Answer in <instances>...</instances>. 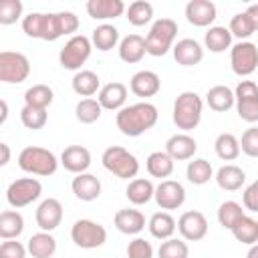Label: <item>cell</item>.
Segmentation results:
<instances>
[{"label": "cell", "mask_w": 258, "mask_h": 258, "mask_svg": "<svg viewBox=\"0 0 258 258\" xmlns=\"http://www.w3.org/2000/svg\"><path fill=\"white\" fill-rule=\"evenodd\" d=\"M22 30L30 38H40L54 42L60 36H75L79 30V16L71 10L54 12V14H42V12H30L22 18Z\"/></svg>", "instance_id": "1"}, {"label": "cell", "mask_w": 258, "mask_h": 258, "mask_svg": "<svg viewBox=\"0 0 258 258\" xmlns=\"http://www.w3.org/2000/svg\"><path fill=\"white\" fill-rule=\"evenodd\" d=\"M157 119H159L157 107L153 103H147V101L125 105L115 115L117 129L125 137H139V135L147 133L149 129H153V125L157 123Z\"/></svg>", "instance_id": "2"}, {"label": "cell", "mask_w": 258, "mask_h": 258, "mask_svg": "<svg viewBox=\"0 0 258 258\" xmlns=\"http://www.w3.org/2000/svg\"><path fill=\"white\" fill-rule=\"evenodd\" d=\"M58 163L60 159H56V155L46 147L28 145L18 153V167L30 175H38V177L54 175L58 169Z\"/></svg>", "instance_id": "3"}, {"label": "cell", "mask_w": 258, "mask_h": 258, "mask_svg": "<svg viewBox=\"0 0 258 258\" xmlns=\"http://www.w3.org/2000/svg\"><path fill=\"white\" fill-rule=\"evenodd\" d=\"M202 113H204V101L196 91H183L173 101L171 117H173L175 127L181 129L183 133H187L200 125Z\"/></svg>", "instance_id": "4"}, {"label": "cell", "mask_w": 258, "mask_h": 258, "mask_svg": "<svg viewBox=\"0 0 258 258\" xmlns=\"http://www.w3.org/2000/svg\"><path fill=\"white\" fill-rule=\"evenodd\" d=\"M101 163L107 171L117 175L119 179H135L139 173V159L121 145H111L103 151Z\"/></svg>", "instance_id": "5"}, {"label": "cell", "mask_w": 258, "mask_h": 258, "mask_svg": "<svg viewBox=\"0 0 258 258\" xmlns=\"http://www.w3.org/2000/svg\"><path fill=\"white\" fill-rule=\"evenodd\" d=\"M175 36H177V22L171 18H157L145 36L147 54H151V56L167 54L173 48Z\"/></svg>", "instance_id": "6"}, {"label": "cell", "mask_w": 258, "mask_h": 258, "mask_svg": "<svg viewBox=\"0 0 258 258\" xmlns=\"http://www.w3.org/2000/svg\"><path fill=\"white\" fill-rule=\"evenodd\" d=\"M91 50H93L91 38L85 36V34H75V36H71V38L64 42V46L60 48V52H58V62H60L62 69H67V71H77V73H79L81 67L89 60Z\"/></svg>", "instance_id": "7"}, {"label": "cell", "mask_w": 258, "mask_h": 258, "mask_svg": "<svg viewBox=\"0 0 258 258\" xmlns=\"http://www.w3.org/2000/svg\"><path fill=\"white\" fill-rule=\"evenodd\" d=\"M71 240L83 250H95L107 242V230L95 220L81 218L71 226Z\"/></svg>", "instance_id": "8"}, {"label": "cell", "mask_w": 258, "mask_h": 258, "mask_svg": "<svg viewBox=\"0 0 258 258\" xmlns=\"http://www.w3.org/2000/svg\"><path fill=\"white\" fill-rule=\"evenodd\" d=\"M30 75V60L18 50L0 52V81L6 85H18Z\"/></svg>", "instance_id": "9"}, {"label": "cell", "mask_w": 258, "mask_h": 258, "mask_svg": "<svg viewBox=\"0 0 258 258\" xmlns=\"http://www.w3.org/2000/svg\"><path fill=\"white\" fill-rule=\"evenodd\" d=\"M40 194H42V183L36 177H20L6 187V202L10 208L18 210L36 202Z\"/></svg>", "instance_id": "10"}, {"label": "cell", "mask_w": 258, "mask_h": 258, "mask_svg": "<svg viewBox=\"0 0 258 258\" xmlns=\"http://www.w3.org/2000/svg\"><path fill=\"white\" fill-rule=\"evenodd\" d=\"M236 113L246 123H258V85L254 81H240L234 89Z\"/></svg>", "instance_id": "11"}, {"label": "cell", "mask_w": 258, "mask_h": 258, "mask_svg": "<svg viewBox=\"0 0 258 258\" xmlns=\"http://www.w3.org/2000/svg\"><path fill=\"white\" fill-rule=\"evenodd\" d=\"M230 67L238 77H250L258 67V46L250 40H240L230 48Z\"/></svg>", "instance_id": "12"}, {"label": "cell", "mask_w": 258, "mask_h": 258, "mask_svg": "<svg viewBox=\"0 0 258 258\" xmlns=\"http://www.w3.org/2000/svg\"><path fill=\"white\" fill-rule=\"evenodd\" d=\"M177 232L185 242H200L208 234V220L198 210H187L177 220Z\"/></svg>", "instance_id": "13"}, {"label": "cell", "mask_w": 258, "mask_h": 258, "mask_svg": "<svg viewBox=\"0 0 258 258\" xmlns=\"http://www.w3.org/2000/svg\"><path fill=\"white\" fill-rule=\"evenodd\" d=\"M155 204L161 210H177L185 202V187L175 179H163L159 185H155Z\"/></svg>", "instance_id": "14"}, {"label": "cell", "mask_w": 258, "mask_h": 258, "mask_svg": "<svg viewBox=\"0 0 258 258\" xmlns=\"http://www.w3.org/2000/svg\"><path fill=\"white\" fill-rule=\"evenodd\" d=\"M36 226L42 232H52L60 226L62 222V204L56 198H46L38 204L36 214H34Z\"/></svg>", "instance_id": "15"}, {"label": "cell", "mask_w": 258, "mask_h": 258, "mask_svg": "<svg viewBox=\"0 0 258 258\" xmlns=\"http://www.w3.org/2000/svg\"><path fill=\"white\" fill-rule=\"evenodd\" d=\"M218 16V8L210 0H189L185 4V20L198 28L212 26Z\"/></svg>", "instance_id": "16"}, {"label": "cell", "mask_w": 258, "mask_h": 258, "mask_svg": "<svg viewBox=\"0 0 258 258\" xmlns=\"http://www.w3.org/2000/svg\"><path fill=\"white\" fill-rule=\"evenodd\" d=\"M127 95H129V89L123 83L113 81L101 87V91L97 93V101L107 111H121L127 103Z\"/></svg>", "instance_id": "17"}, {"label": "cell", "mask_w": 258, "mask_h": 258, "mask_svg": "<svg viewBox=\"0 0 258 258\" xmlns=\"http://www.w3.org/2000/svg\"><path fill=\"white\" fill-rule=\"evenodd\" d=\"M198 151V143L191 135L187 133H175L165 141V153L173 159V161H187L194 159Z\"/></svg>", "instance_id": "18"}, {"label": "cell", "mask_w": 258, "mask_h": 258, "mask_svg": "<svg viewBox=\"0 0 258 258\" xmlns=\"http://www.w3.org/2000/svg\"><path fill=\"white\" fill-rule=\"evenodd\" d=\"M173 58L181 67H196L204 58V46L196 38H181L171 48Z\"/></svg>", "instance_id": "19"}, {"label": "cell", "mask_w": 258, "mask_h": 258, "mask_svg": "<svg viewBox=\"0 0 258 258\" xmlns=\"http://www.w3.org/2000/svg\"><path fill=\"white\" fill-rule=\"evenodd\" d=\"M60 165L75 175L85 173L91 167V151L83 145H69L60 153Z\"/></svg>", "instance_id": "20"}, {"label": "cell", "mask_w": 258, "mask_h": 258, "mask_svg": "<svg viewBox=\"0 0 258 258\" xmlns=\"http://www.w3.org/2000/svg\"><path fill=\"white\" fill-rule=\"evenodd\" d=\"M159 89H161V79L153 71H137L129 81V91L141 99L157 95Z\"/></svg>", "instance_id": "21"}, {"label": "cell", "mask_w": 258, "mask_h": 258, "mask_svg": "<svg viewBox=\"0 0 258 258\" xmlns=\"http://www.w3.org/2000/svg\"><path fill=\"white\" fill-rule=\"evenodd\" d=\"M113 224H115V228L121 234L137 236L139 232L145 230V216L139 210H135V208H123V210H117L115 212Z\"/></svg>", "instance_id": "22"}, {"label": "cell", "mask_w": 258, "mask_h": 258, "mask_svg": "<svg viewBox=\"0 0 258 258\" xmlns=\"http://www.w3.org/2000/svg\"><path fill=\"white\" fill-rule=\"evenodd\" d=\"M71 189L81 202H95L101 196V179L93 173H79L71 181Z\"/></svg>", "instance_id": "23"}, {"label": "cell", "mask_w": 258, "mask_h": 258, "mask_svg": "<svg viewBox=\"0 0 258 258\" xmlns=\"http://www.w3.org/2000/svg\"><path fill=\"white\" fill-rule=\"evenodd\" d=\"M119 58L127 64H135V62H141L143 56L147 54V48H145V38L141 34H127L121 38L119 46Z\"/></svg>", "instance_id": "24"}, {"label": "cell", "mask_w": 258, "mask_h": 258, "mask_svg": "<svg viewBox=\"0 0 258 258\" xmlns=\"http://www.w3.org/2000/svg\"><path fill=\"white\" fill-rule=\"evenodd\" d=\"M85 8L95 20H115L127 10L123 0H89Z\"/></svg>", "instance_id": "25"}, {"label": "cell", "mask_w": 258, "mask_h": 258, "mask_svg": "<svg viewBox=\"0 0 258 258\" xmlns=\"http://www.w3.org/2000/svg\"><path fill=\"white\" fill-rule=\"evenodd\" d=\"M214 179H216V183H218L220 189H224V191H236V189H240L244 185L246 173H244L242 167H238L234 163H226V165H222L216 171Z\"/></svg>", "instance_id": "26"}, {"label": "cell", "mask_w": 258, "mask_h": 258, "mask_svg": "<svg viewBox=\"0 0 258 258\" xmlns=\"http://www.w3.org/2000/svg\"><path fill=\"white\" fill-rule=\"evenodd\" d=\"M71 87L73 91L79 95V97H85V99H91L95 93L101 91V79L95 71H89V69H81L79 73H75L73 81H71Z\"/></svg>", "instance_id": "27"}, {"label": "cell", "mask_w": 258, "mask_h": 258, "mask_svg": "<svg viewBox=\"0 0 258 258\" xmlns=\"http://www.w3.org/2000/svg\"><path fill=\"white\" fill-rule=\"evenodd\" d=\"M206 103L212 111L216 113H226L236 105V97L234 91L226 85H214L212 89H208L206 93Z\"/></svg>", "instance_id": "28"}, {"label": "cell", "mask_w": 258, "mask_h": 258, "mask_svg": "<svg viewBox=\"0 0 258 258\" xmlns=\"http://www.w3.org/2000/svg\"><path fill=\"white\" fill-rule=\"evenodd\" d=\"M147 228H149V234L157 240H169L173 238L175 230H177V222L173 220V216L169 212H155L149 222H147Z\"/></svg>", "instance_id": "29"}, {"label": "cell", "mask_w": 258, "mask_h": 258, "mask_svg": "<svg viewBox=\"0 0 258 258\" xmlns=\"http://www.w3.org/2000/svg\"><path fill=\"white\" fill-rule=\"evenodd\" d=\"M125 196L127 200L133 204V206H143V204H149L155 196V185L151 183V179H145V177H135L127 183L125 187Z\"/></svg>", "instance_id": "30"}, {"label": "cell", "mask_w": 258, "mask_h": 258, "mask_svg": "<svg viewBox=\"0 0 258 258\" xmlns=\"http://www.w3.org/2000/svg\"><path fill=\"white\" fill-rule=\"evenodd\" d=\"M28 254L32 258H52L56 252V240L50 232H36L28 238Z\"/></svg>", "instance_id": "31"}, {"label": "cell", "mask_w": 258, "mask_h": 258, "mask_svg": "<svg viewBox=\"0 0 258 258\" xmlns=\"http://www.w3.org/2000/svg\"><path fill=\"white\" fill-rule=\"evenodd\" d=\"M91 42H93V46H95L97 50L109 52V50H113L115 46H119V42H121V38H119V28L113 26V24L103 22V24H99V26L93 30Z\"/></svg>", "instance_id": "32"}, {"label": "cell", "mask_w": 258, "mask_h": 258, "mask_svg": "<svg viewBox=\"0 0 258 258\" xmlns=\"http://www.w3.org/2000/svg\"><path fill=\"white\" fill-rule=\"evenodd\" d=\"M232 32L226 26H210L204 34V46L210 52H224L228 48H232Z\"/></svg>", "instance_id": "33"}, {"label": "cell", "mask_w": 258, "mask_h": 258, "mask_svg": "<svg viewBox=\"0 0 258 258\" xmlns=\"http://www.w3.org/2000/svg\"><path fill=\"white\" fill-rule=\"evenodd\" d=\"M24 232V218L18 210H4L0 214V238L16 240Z\"/></svg>", "instance_id": "34"}, {"label": "cell", "mask_w": 258, "mask_h": 258, "mask_svg": "<svg viewBox=\"0 0 258 258\" xmlns=\"http://www.w3.org/2000/svg\"><path fill=\"white\" fill-rule=\"evenodd\" d=\"M145 169L151 177H159L163 181L173 173V159L165 151H153L145 159Z\"/></svg>", "instance_id": "35"}, {"label": "cell", "mask_w": 258, "mask_h": 258, "mask_svg": "<svg viewBox=\"0 0 258 258\" xmlns=\"http://www.w3.org/2000/svg\"><path fill=\"white\" fill-rule=\"evenodd\" d=\"M54 101V91L48 85H32L24 91V105L36 107V109H48Z\"/></svg>", "instance_id": "36"}, {"label": "cell", "mask_w": 258, "mask_h": 258, "mask_svg": "<svg viewBox=\"0 0 258 258\" xmlns=\"http://www.w3.org/2000/svg\"><path fill=\"white\" fill-rule=\"evenodd\" d=\"M214 149H216V155L222 159V161H234L238 159L240 155V139L234 135V133H220L214 141Z\"/></svg>", "instance_id": "37"}, {"label": "cell", "mask_w": 258, "mask_h": 258, "mask_svg": "<svg viewBox=\"0 0 258 258\" xmlns=\"http://www.w3.org/2000/svg\"><path fill=\"white\" fill-rule=\"evenodd\" d=\"M185 177L189 183L194 185H204L208 183L212 177H214V169H212V163L204 157H196L191 161H187V167H185Z\"/></svg>", "instance_id": "38"}, {"label": "cell", "mask_w": 258, "mask_h": 258, "mask_svg": "<svg viewBox=\"0 0 258 258\" xmlns=\"http://www.w3.org/2000/svg\"><path fill=\"white\" fill-rule=\"evenodd\" d=\"M230 232L238 242H242L246 246H252V244L258 242V220H254L250 216H244V218L238 220V224Z\"/></svg>", "instance_id": "39"}, {"label": "cell", "mask_w": 258, "mask_h": 258, "mask_svg": "<svg viewBox=\"0 0 258 258\" xmlns=\"http://www.w3.org/2000/svg\"><path fill=\"white\" fill-rule=\"evenodd\" d=\"M125 16H127L129 24H133V26H145L153 18V4L147 2V0H135V2H131L127 6Z\"/></svg>", "instance_id": "40"}, {"label": "cell", "mask_w": 258, "mask_h": 258, "mask_svg": "<svg viewBox=\"0 0 258 258\" xmlns=\"http://www.w3.org/2000/svg\"><path fill=\"white\" fill-rule=\"evenodd\" d=\"M244 216L246 214H244L242 206L238 202H234V200H226V202H222L218 206V222L226 230H232L238 224V220L244 218Z\"/></svg>", "instance_id": "41"}, {"label": "cell", "mask_w": 258, "mask_h": 258, "mask_svg": "<svg viewBox=\"0 0 258 258\" xmlns=\"http://www.w3.org/2000/svg\"><path fill=\"white\" fill-rule=\"evenodd\" d=\"M101 113H103V107H101V103L97 101V99H81L79 103H77V107H75V117H77V121L79 123H85V125H91V123H95V121H99V117H101Z\"/></svg>", "instance_id": "42"}, {"label": "cell", "mask_w": 258, "mask_h": 258, "mask_svg": "<svg viewBox=\"0 0 258 258\" xmlns=\"http://www.w3.org/2000/svg\"><path fill=\"white\" fill-rule=\"evenodd\" d=\"M46 121H48L46 109H36V107H28V105H24L20 109V123L30 131L42 129L46 125Z\"/></svg>", "instance_id": "43"}, {"label": "cell", "mask_w": 258, "mask_h": 258, "mask_svg": "<svg viewBox=\"0 0 258 258\" xmlns=\"http://www.w3.org/2000/svg\"><path fill=\"white\" fill-rule=\"evenodd\" d=\"M187 256H189V248L183 238L163 240L157 250V258H187Z\"/></svg>", "instance_id": "44"}, {"label": "cell", "mask_w": 258, "mask_h": 258, "mask_svg": "<svg viewBox=\"0 0 258 258\" xmlns=\"http://www.w3.org/2000/svg\"><path fill=\"white\" fill-rule=\"evenodd\" d=\"M228 28H230L232 36H236V38H240V40H248V38L256 32V30H254V24H252V20H250V16L246 14V10L234 14Z\"/></svg>", "instance_id": "45"}, {"label": "cell", "mask_w": 258, "mask_h": 258, "mask_svg": "<svg viewBox=\"0 0 258 258\" xmlns=\"http://www.w3.org/2000/svg\"><path fill=\"white\" fill-rule=\"evenodd\" d=\"M22 10L24 6L20 0H2L0 2V24L2 26L14 24L22 16Z\"/></svg>", "instance_id": "46"}, {"label": "cell", "mask_w": 258, "mask_h": 258, "mask_svg": "<svg viewBox=\"0 0 258 258\" xmlns=\"http://www.w3.org/2000/svg\"><path fill=\"white\" fill-rule=\"evenodd\" d=\"M240 149H242V153L248 155V157H258V127H256V125L248 127V129L242 133Z\"/></svg>", "instance_id": "47"}, {"label": "cell", "mask_w": 258, "mask_h": 258, "mask_svg": "<svg viewBox=\"0 0 258 258\" xmlns=\"http://www.w3.org/2000/svg\"><path fill=\"white\" fill-rule=\"evenodd\" d=\"M127 258H153V246L145 238H133L127 244Z\"/></svg>", "instance_id": "48"}, {"label": "cell", "mask_w": 258, "mask_h": 258, "mask_svg": "<svg viewBox=\"0 0 258 258\" xmlns=\"http://www.w3.org/2000/svg\"><path fill=\"white\" fill-rule=\"evenodd\" d=\"M28 248L18 240H4L0 244V258H26Z\"/></svg>", "instance_id": "49"}, {"label": "cell", "mask_w": 258, "mask_h": 258, "mask_svg": "<svg viewBox=\"0 0 258 258\" xmlns=\"http://www.w3.org/2000/svg\"><path fill=\"white\" fill-rule=\"evenodd\" d=\"M242 206L248 212H258V179H254L250 185H246L242 194Z\"/></svg>", "instance_id": "50"}, {"label": "cell", "mask_w": 258, "mask_h": 258, "mask_svg": "<svg viewBox=\"0 0 258 258\" xmlns=\"http://www.w3.org/2000/svg\"><path fill=\"white\" fill-rule=\"evenodd\" d=\"M246 14L250 16V20H252V24H254V30H258V2H256V4H250V6L246 8Z\"/></svg>", "instance_id": "51"}, {"label": "cell", "mask_w": 258, "mask_h": 258, "mask_svg": "<svg viewBox=\"0 0 258 258\" xmlns=\"http://www.w3.org/2000/svg\"><path fill=\"white\" fill-rule=\"evenodd\" d=\"M0 153H2L0 165L4 167V165H8V161H10V147H8V143H0Z\"/></svg>", "instance_id": "52"}, {"label": "cell", "mask_w": 258, "mask_h": 258, "mask_svg": "<svg viewBox=\"0 0 258 258\" xmlns=\"http://www.w3.org/2000/svg\"><path fill=\"white\" fill-rule=\"evenodd\" d=\"M0 107H2V117H0V123H6V119H8V103L2 99V101H0Z\"/></svg>", "instance_id": "53"}, {"label": "cell", "mask_w": 258, "mask_h": 258, "mask_svg": "<svg viewBox=\"0 0 258 258\" xmlns=\"http://www.w3.org/2000/svg\"><path fill=\"white\" fill-rule=\"evenodd\" d=\"M246 258H258V242L250 246V250H248V254H246Z\"/></svg>", "instance_id": "54"}]
</instances>
